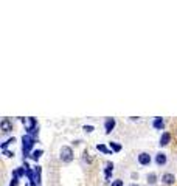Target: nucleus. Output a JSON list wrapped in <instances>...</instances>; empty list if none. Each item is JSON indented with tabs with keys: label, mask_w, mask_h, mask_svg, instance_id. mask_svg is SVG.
<instances>
[{
	"label": "nucleus",
	"mask_w": 177,
	"mask_h": 186,
	"mask_svg": "<svg viewBox=\"0 0 177 186\" xmlns=\"http://www.w3.org/2000/svg\"><path fill=\"white\" fill-rule=\"evenodd\" d=\"M14 141H16V138L13 136V138H10V140H6V141H5V143H3L2 146H0V147H2V151H6V147H8L10 144H13Z\"/></svg>",
	"instance_id": "14"
},
{
	"label": "nucleus",
	"mask_w": 177,
	"mask_h": 186,
	"mask_svg": "<svg viewBox=\"0 0 177 186\" xmlns=\"http://www.w3.org/2000/svg\"><path fill=\"white\" fill-rule=\"evenodd\" d=\"M137 160H138V163H140L141 166H148V165H151V155H149L148 152H141V154H138Z\"/></svg>",
	"instance_id": "3"
},
{
	"label": "nucleus",
	"mask_w": 177,
	"mask_h": 186,
	"mask_svg": "<svg viewBox=\"0 0 177 186\" xmlns=\"http://www.w3.org/2000/svg\"><path fill=\"white\" fill-rule=\"evenodd\" d=\"M152 127L157 129V130H162L165 127V120L162 118V116H156L154 121H152Z\"/></svg>",
	"instance_id": "6"
},
{
	"label": "nucleus",
	"mask_w": 177,
	"mask_h": 186,
	"mask_svg": "<svg viewBox=\"0 0 177 186\" xmlns=\"http://www.w3.org/2000/svg\"><path fill=\"white\" fill-rule=\"evenodd\" d=\"M131 186H138V184H131Z\"/></svg>",
	"instance_id": "19"
},
{
	"label": "nucleus",
	"mask_w": 177,
	"mask_h": 186,
	"mask_svg": "<svg viewBox=\"0 0 177 186\" xmlns=\"http://www.w3.org/2000/svg\"><path fill=\"white\" fill-rule=\"evenodd\" d=\"M107 168H106V180H109L110 178V174H112V171H114V163H107V165H106Z\"/></svg>",
	"instance_id": "12"
},
{
	"label": "nucleus",
	"mask_w": 177,
	"mask_h": 186,
	"mask_svg": "<svg viewBox=\"0 0 177 186\" xmlns=\"http://www.w3.org/2000/svg\"><path fill=\"white\" fill-rule=\"evenodd\" d=\"M110 186H124V183H123V180H114Z\"/></svg>",
	"instance_id": "16"
},
{
	"label": "nucleus",
	"mask_w": 177,
	"mask_h": 186,
	"mask_svg": "<svg viewBox=\"0 0 177 186\" xmlns=\"http://www.w3.org/2000/svg\"><path fill=\"white\" fill-rule=\"evenodd\" d=\"M115 126H117L115 118H106V121H104V129H106V133H110V132L115 129Z\"/></svg>",
	"instance_id": "5"
},
{
	"label": "nucleus",
	"mask_w": 177,
	"mask_h": 186,
	"mask_svg": "<svg viewBox=\"0 0 177 186\" xmlns=\"http://www.w3.org/2000/svg\"><path fill=\"white\" fill-rule=\"evenodd\" d=\"M42 154H44V151H42V149H37V151H33L30 157H31V160H34V161H37V160L40 158V155H42Z\"/></svg>",
	"instance_id": "10"
},
{
	"label": "nucleus",
	"mask_w": 177,
	"mask_h": 186,
	"mask_svg": "<svg viewBox=\"0 0 177 186\" xmlns=\"http://www.w3.org/2000/svg\"><path fill=\"white\" fill-rule=\"evenodd\" d=\"M148 183H149V184H156V183H157V175H156L154 172H151V174L148 175Z\"/></svg>",
	"instance_id": "13"
},
{
	"label": "nucleus",
	"mask_w": 177,
	"mask_h": 186,
	"mask_svg": "<svg viewBox=\"0 0 177 186\" xmlns=\"http://www.w3.org/2000/svg\"><path fill=\"white\" fill-rule=\"evenodd\" d=\"M174 180H175V177H174V174H163L162 175V183H165V184H172L174 183Z\"/></svg>",
	"instance_id": "9"
},
{
	"label": "nucleus",
	"mask_w": 177,
	"mask_h": 186,
	"mask_svg": "<svg viewBox=\"0 0 177 186\" xmlns=\"http://www.w3.org/2000/svg\"><path fill=\"white\" fill-rule=\"evenodd\" d=\"M169 141H171V133H169V132H163L162 136H160V143H159V144L163 147V146H168Z\"/></svg>",
	"instance_id": "7"
},
{
	"label": "nucleus",
	"mask_w": 177,
	"mask_h": 186,
	"mask_svg": "<svg viewBox=\"0 0 177 186\" xmlns=\"http://www.w3.org/2000/svg\"><path fill=\"white\" fill-rule=\"evenodd\" d=\"M84 130H86L87 133H90V132L95 130V127H93V126H84Z\"/></svg>",
	"instance_id": "17"
},
{
	"label": "nucleus",
	"mask_w": 177,
	"mask_h": 186,
	"mask_svg": "<svg viewBox=\"0 0 177 186\" xmlns=\"http://www.w3.org/2000/svg\"><path fill=\"white\" fill-rule=\"evenodd\" d=\"M109 147H110L112 152H120V151H121V144H118V143H115V141H110V143H109Z\"/></svg>",
	"instance_id": "11"
},
{
	"label": "nucleus",
	"mask_w": 177,
	"mask_h": 186,
	"mask_svg": "<svg viewBox=\"0 0 177 186\" xmlns=\"http://www.w3.org/2000/svg\"><path fill=\"white\" fill-rule=\"evenodd\" d=\"M166 161H168V160H166V155H165L163 152H159V154L156 155V163H157L159 166H165Z\"/></svg>",
	"instance_id": "8"
},
{
	"label": "nucleus",
	"mask_w": 177,
	"mask_h": 186,
	"mask_svg": "<svg viewBox=\"0 0 177 186\" xmlns=\"http://www.w3.org/2000/svg\"><path fill=\"white\" fill-rule=\"evenodd\" d=\"M61 160L64 161V163H70V161H73V151H71V147H68V146H62L61 147Z\"/></svg>",
	"instance_id": "2"
},
{
	"label": "nucleus",
	"mask_w": 177,
	"mask_h": 186,
	"mask_svg": "<svg viewBox=\"0 0 177 186\" xmlns=\"http://www.w3.org/2000/svg\"><path fill=\"white\" fill-rule=\"evenodd\" d=\"M96 149H98L99 152H104V154H112V151H110V149H107L104 144H98V146H96Z\"/></svg>",
	"instance_id": "15"
},
{
	"label": "nucleus",
	"mask_w": 177,
	"mask_h": 186,
	"mask_svg": "<svg viewBox=\"0 0 177 186\" xmlns=\"http://www.w3.org/2000/svg\"><path fill=\"white\" fill-rule=\"evenodd\" d=\"M3 154H5L6 157H13V155H14V154H13V152H10V151H3Z\"/></svg>",
	"instance_id": "18"
},
{
	"label": "nucleus",
	"mask_w": 177,
	"mask_h": 186,
	"mask_svg": "<svg viewBox=\"0 0 177 186\" xmlns=\"http://www.w3.org/2000/svg\"><path fill=\"white\" fill-rule=\"evenodd\" d=\"M22 143H23L22 144V152H23V160H25V158L30 155V151L33 149V146L36 143V138L31 136V135H28V133H25L22 136Z\"/></svg>",
	"instance_id": "1"
},
{
	"label": "nucleus",
	"mask_w": 177,
	"mask_h": 186,
	"mask_svg": "<svg viewBox=\"0 0 177 186\" xmlns=\"http://www.w3.org/2000/svg\"><path fill=\"white\" fill-rule=\"evenodd\" d=\"M0 129H2V132H3V133H8V132H11V130H13V123H11L8 118H3V120H2V123H0Z\"/></svg>",
	"instance_id": "4"
}]
</instances>
